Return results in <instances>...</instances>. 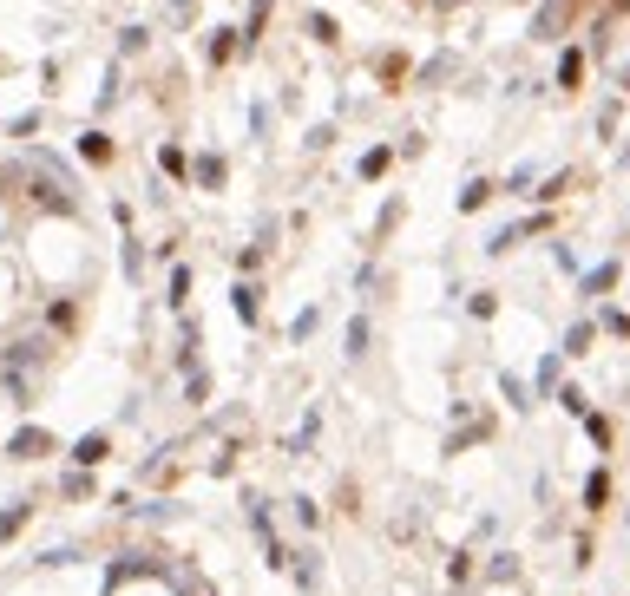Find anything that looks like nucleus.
I'll return each mask as SVG.
<instances>
[{
    "label": "nucleus",
    "mask_w": 630,
    "mask_h": 596,
    "mask_svg": "<svg viewBox=\"0 0 630 596\" xmlns=\"http://www.w3.org/2000/svg\"><path fill=\"white\" fill-rule=\"evenodd\" d=\"M184 393H190V400H210V374H204V367H198V360H190V367H184Z\"/></svg>",
    "instance_id": "nucleus-15"
},
{
    "label": "nucleus",
    "mask_w": 630,
    "mask_h": 596,
    "mask_svg": "<svg viewBox=\"0 0 630 596\" xmlns=\"http://www.w3.org/2000/svg\"><path fill=\"white\" fill-rule=\"evenodd\" d=\"M26 518H34V505H7V511H0V544L26 531Z\"/></svg>",
    "instance_id": "nucleus-12"
},
{
    "label": "nucleus",
    "mask_w": 630,
    "mask_h": 596,
    "mask_svg": "<svg viewBox=\"0 0 630 596\" xmlns=\"http://www.w3.org/2000/svg\"><path fill=\"white\" fill-rule=\"evenodd\" d=\"M558 367H565V354H545V367H538V387H558Z\"/></svg>",
    "instance_id": "nucleus-28"
},
{
    "label": "nucleus",
    "mask_w": 630,
    "mask_h": 596,
    "mask_svg": "<svg viewBox=\"0 0 630 596\" xmlns=\"http://www.w3.org/2000/svg\"><path fill=\"white\" fill-rule=\"evenodd\" d=\"M289 511H296V524H309V531H315V524H322V511H315V498H296V505H289Z\"/></svg>",
    "instance_id": "nucleus-24"
},
{
    "label": "nucleus",
    "mask_w": 630,
    "mask_h": 596,
    "mask_svg": "<svg viewBox=\"0 0 630 596\" xmlns=\"http://www.w3.org/2000/svg\"><path fill=\"white\" fill-rule=\"evenodd\" d=\"M190 178H198L204 190H217V184H224V178H230V164H224V158H217V151H204V158H190Z\"/></svg>",
    "instance_id": "nucleus-5"
},
{
    "label": "nucleus",
    "mask_w": 630,
    "mask_h": 596,
    "mask_svg": "<svg viewBox=\"0 0 630 596\" xmlns=\"http://www.w3.org/2000/svg\"><path fill=\"white\" fill-rule=\"evenodd\" d=\"M499 393H506V400H512V407H532V393H526V387H519L512 374H499Z\"/></svg>",
    "instance_id": "nucleus-25"
},
{
    "label": "nucleus",
    "mask_w": 630,
    "mask_h": 596,
    "mask_svg": "<svg viewBox=\"0 0 630 596\" xmlns=\"http://www.w3.org/2000/svg\"><path fill=\"white\" fill-rule=\"evenodd\" d=\"M184 302H190V269L178 263V269H171V282H164V308H184Z\"/></svg>",
    "instance_id": "nucleus-11"
},
{
    "label": "nucleus",
    "mask_w": 630,
    "mask_h": 596,
    "mask_svg": "<svg viewBox=\"0 0 630 596\" xmlns=\"http://www.w3.org/2000/svg\"><path fill=\"white\" fill-rule=\"evenodd\" d=\"M40 563H46V571H60V563H73V544H53V551H40Z\"/></svg>",
    "instance_id": "nucleus-31"
},
{
    "label": "nucleus",
    "mask_w": 630,
    "mask_h": 596,
    "mask_svg": "<svg viewBox=\"0 0 630 596\" xmlns=\"http://www.w3.org/2000/svg\"><path fill=\"white\" fill-rule=\"evenodd\" d=\"M315 577H322V557H315V551H309V557H296V583L315 590Z\"/></svg>",
    "instance_id": "nucleus-18"
},
{
    "label": "nucleus",
    "mask_w": 630,
    "mask_h": 596,
    "mask_svg": "<svg viewBox=\"0 0 630 596\" xmlns=\"http://www.w3.org/2000/svg\"><path fill=\"white\" fill-rule=\"evenodd\" d=\"M79 158H86V164H112V138H105V131H86V138H79Z\"/></svg>",
    "instance_id": "nucleus-8"
},
{
    "label": "nucleus",
    "mask_w": 630,
    "mask_h": 596,
    "mask_svg": "<svg viewBox=\"0 0 630 596\" xmlns=\"http://www.w3.org/2000/svg\"><path fill=\"white\" fill-rule=\"evenodd\" d=\"M237 40H243L237 26H210V34H204V60H210V66H224L230 53H237Z\"/></svg>",
    "instance_id": "nucleus-4"
},
{
    "label": "nucleus",
    "mask_w": 630,
    "mask_h": 596,
    "mask_svg": "<svg viewBox=\"0 0 630 596\" xmlns=\"http://www.w3.org/2000/svg\"><path fill=\"white\" fill-rule=\"evenodd\" d=\"M190 7H198V0H171V20H190Z\"/></svg>",
    "instance_id": "nucleus-34"
},
{
    "label": "nucleus",
    "mask_w": 630,
    "mask_h": 596,
    "mask_svg": "<svg viewBox=\"0 0 630 596\" xmlns=\"http://www.w3.org/2000/svg\"><path fill=\"white\" fill-rule=\"evenodd\" d=\"M486 197H492V184H486V178H467V184H460V197H453V204H460V210L473 216V210H486Z\"/></svg>",
    "instance_id": "nucleus-7"
},
{
    "label": "nucleus",
    "mask_w": 630,
    "mask_h": 596,
    "mask_svg": "<svg viewBox=\"0 0 630 596\" xmlns=\"http://www.w3.org/2000/svg\"><path fill=\"white\" fill-rule=\"evenodd\" d=\"M309 34H315L322 46H335V20H328V14H309Z\"/></svg>",
    "instance_id": "nucleus-23"
},
{
    "label": "nucleus",
    "mask_w": 630,
    "mask_h": 596,
    "mask_svg": "<svg viewBox=\"0 0 630 596\" xmlns=\"http://www.w3.org/2000/svg\"><path fill=\"white\" fill-rule=\"evenodd\" d=\"M605 334H630V315H624V308H605Z\"/></svg>",
    "instance_id": "nucleus-33"
},
{
    "label": "nucleus",
    "mask_w": 630,
    "mask_h": 596,
    "mask_svg": "<svg viewBox=\"0 0 630 596\" xmlns=\"http://www.w3.org/2000/svg\"><path fill=\"white\" fill-rule=\"evenodd\" d=\"M315 433H322V413L309 407V419H303V426L289 433V452H309V446H315Z\"/></svg>",
    "instance_id": "nucleus-14"
},
{
    "label": "nucleus",
    "mask_w": 630,
    "mask_h": 596,
    "mask_svg": "<svg viewBox=\"0 0 630 596\" xmlns=\"http://www.w3.org/2000/svg\"><path fill=\"white\" fill-rule=\"evenodd\" d=\"M230 308H237V322H243V328H257V322H263V308H257V282H250V275H243L237 289H230Z\"/></svg>",
    "instance_id": "nucleus-3"
},
{
    "label": "nucleus",
    "mask_w": 630,
    "mask_h": 596,
    "mask_svg": "<svg viewBox=\"0 0 630 596\" xmlns=\"http://www.w3.org/2000/svg\"><path fill=\"white\" fill-rule=\"evenodd\" d=\"M611 282H617V263H597V269H585L578 295H585V302H597V295H611Z\"/></svg>",
    "instance_id": "nucleus-6"
},
{
    "label": "nucleus",
    "mask_w": 630,
    "mask_h": 596,
    "mask_svg": "<svg viewBox=\"0 0 630 596\" xmlns=\"http://www.w3.org/2000/svg\"><path fill=\"white\" fill-rule=\"evenodd\" d=\"M60 492H66V498H86V492H92V478L73 466V472H60Z\"/></svg>",
    "instance_id": "nucleus-17"
},
{
    "label": "nucleus",
    "mask_w": 630,
    "mask_h": 596,
    "mask_svg": "<svg viewBox=\"0 0 630 596\" xmlns=\"http://www.w3.org/2000/svg\"><path fill=\"white\" fill-rule=\"evenodd\" d=\"M7 131H14V138H34V131H40V111H20V119H14Z\"/></svg>",
    "instance_id": "nucleus-29"
},
{
    "label": "nucleus",
    "mask_w": 630,
    "mask_h": 596,
    "mask_svg": "<svg viewBox=\"0 0 630 596\" xmlns=\"http://www.w3.org/2000/svg\"><path fill=\"white\" fill-rule=\"evenodd\" d=\"M388 158H394V151H368V158H362V178H381V170H388Z\"/></svg>",
    "instance_id": "nucleus-32"
},
{
    "label": "nucleus",
    "mask_w": 630,
    "mask_h": 596,
    "mask_svg": "<svg viewBox=\"0 0 630 596\" xmlns=\"http://www.w3.org/2000/svg\"><path fill=\"white\" fill-rule=\"evenodd\" d=\"M368 341H374L368 315H354V322H348V341H342V348H348V360H362V354H368Z\"/></svg>",
    "instance_id": "nucleus-9"
},
{
    "label": "nucleus",
    "mask_w": 630,
    "mask_h": 596,
    "mask_svg": "<svg viewBox=\"0 0 630 596\" xmlns=\"http://www.w3.org/2000/svg\"><path fill=\"white\" fill-rule=\"evenodd\" d=\"M558 407H565L571 419H585V413H591V400H585V393H578V387H558Z\"/></svg>",
    "instance_id": "nucleus-16"
},
{
    "label": "nucleus",
    "mask_w": 630,
    "mask_h": 596,
    "mask_svg": "<svg viewBox=\"0 0 630 596\" xmlns=\"http://www.w3.org/2000/svg\"><path fill=\"white\" fill-rule=\"evenodd\" d=\"M158 170H171V178H184L190 164H184V151H178V145H158Z\"/></svg>",
    "instance_id": "nucleus-19"
},
{
    "label": "nucleus",
    "mask_w": 630,
    "mask_h": 596,
    "mask_svg": "<svg viewBox=\"0 0 630 596\" xmlns=\"http://www.w3.org/2000/svg\"><path fill=\"white\" fill-rule=\"evenodd\" d=\"M578 79H585V53L565 46V53H558V85H578Z\"/></svg>",
    "instance_id": "nucleus-13"
},
{
    "label": "nucleus",
    "mask_w": 630,
    "mask_h": 596,
    "mask_svg": "<svg viewBox=\"0 0 630 596\" xmlns=\"http://www.w3.org/2000/svg\"><path fill=\"white\" fill-rule=\"evenodd\" d=\"M585 348H591V322H578V328H571V334H565V348H558V354H585Z\"/></svg>",
    "instance_id": "nucleus-21"
},
{
    "label": "nucleus",
    "mask_w": 630,
    "mask_h": 596,
    "mask_svg": "<svg viewBox=\"0 0 630 596\" xmlns=\"http://www.w3.org/2000/svg\"><path fill=\"white\" fill-rule=\"evenodd\" d=\"M605 498H611V478L591 472V478H585V505H605Z\"/></svg>",
    "instance_id": "nucleus-20"
},
{
    "label": "nucleus",
    "mask_w": 630,
    "mask_h": 596,
    "mask_svg": "<svg viewBox=\"0 0 630 596\" xmlns=\"http://www.w3.org/2000/svg\"><path fill=\"white\" fill-rule=\"evenodd\" d=\"M145 275V255H139V243H125V282H139Z\"/></svg>",
    "instance_id": "nucleus-26"
},
{
    "label": "nucleus",
    "mask_w": 630,
    "mask_h": 596,
    "mask_svg": "<svg viewBox=\"0 0 630 596\" xmlns=\"http://www.w3.org/2000/svg\"><path fill=\"white\" fill-rule=\"evenodd\" d=\"M237 269H243V275H257V269H263V243H257V249H237Z\"/></svg>",
    "instance_id": "nucleus-27"
},
{
    "label": "nucleus",
    "mask_w": 630,
    "mask_h": 596,
    "mask_svg": "<svg viewBox=\"0 0 630 596\" xmlns=\"http://www.w3.org/2000/svg\"><path fill=\"white\" fill-rule=\"evenodd\" d=\"M105 459H112V433H105V426H92V433L73 439V466H79V472H92V466H105Z\"/></svg>",
    "instance_id": "nucleus-1"
},
{
    "label": "nucleus",
    "mask_w": 630,
    "mask_h": 596,
    "mask_svg": "<svg viewBox=\"0 0 630 596\" xmlns=\"http://www.w3.org/2000/svg\"><path fill=\"white\" fill-rule=\"evenodd\" d=\"M145 46H151L145 26H125V34H119V53H145Z\"/></svg>",
    "instance_id": "nucleus-22"
},
{
    "label": "nucleus",
    "mask_w": 630,
    "mask_h": 596,
    "mask_svg": "<svg viewBox=\"0 0 630 596\" xmlns=\"http://www.w3.org/2000/svg\"><path fill=\"white\" fill-rule=\"evenodd\" d=\"M53 328H73V302H60V308H46V334Z\"/></svg>",
    "instance_id": "nucleus-30"
},
{
    "label": "nucleus",
    "mask_w": 630,
    "mask_h": 596,
    "mask_svg": "<svg viewBox=\"0 0 630 596\" xmlns=\"http://www.w3.org/2000/svg\"><path fill=\"white\" fill-rule=\"evenodd\" d=\"M46 452H60L46 426H20V433L7 439V459H46Z\"/></svg>",
    "instance_id": "nucleus-2"
},
{
    "label": "nucleus",
    "mask_w": 630,
    "mask_h": 596,
    "mask_svg": "<svg viewBox=\"0 0 630 596\" xmlns=\"http://www.w3.org/2000/svg\"><path fill=\"white\" fill-rule=\"evenodd\" d=\"M315 328H322V308H303V315L289 322V341H296V348H309V341H315Z\"/></svg>",
    "instance_id": "nucleus-10"
}]
</instances>
